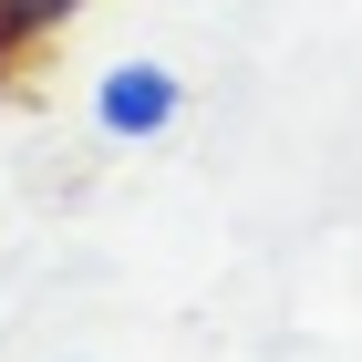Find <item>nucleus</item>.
Segmentation results:
<instances>
[{
    "label": "nucleus",
    "instance_id": "obj_3",
    "mask_svg": "<svg viewBox=\"0 0 362 362\" xmlns=\"http://www.w3.org/2000/svg\"><path fill=\"white\" fill-rule=\"evenodd\" d=\"M62 362H83V352H62Z\"/></svg>",
    "mask_w": 362,
    "mask_h": 362
},
{
    "label": "nucleus",
    "instance_id": "obj_1",
    "mask_svg": "<svg viewBox=\"0 0 362 362\" xmlns=\"http://www.w3.org/2000/svg\"><path fill=\"white\" fill-rule=\"evenodd\" d=\"M176 114H187V73L176 62L124 52V62L93 73V135L104 145H156V135H176Z\"/></svg>",
    "mask_w": 362,
    "mask_h": 362
},
{
    "label": "nucleus",
    "instance_id": "obj_4",
    "mask_svg": "<svg viewBox=\"0 0 362 362\" xmlns=\"http://www.w3.org/2000/svg\"><path fill=\"white\" fill-rule=\"evenodd\" d=\"M0 73H11V62H0Z\"/></svg>",
    "mask_w": 362,
    "mask_h": 362
},
{
    "label": "nucleus",
    "instance_id": "obj_2",
    "mask_svg": "<svg viewBox=\"0 0 362 362\" xmlns=\"http://www.w3.org/2000/svg\"><path fill=\"white\" fill-rule=\"evenodd\" d=\"M73 21H83V0H0V62H31L42 42H62Z\"/></svg>",
    "mask_w": 362,
    "mask_h": 362
}]
</instances>
